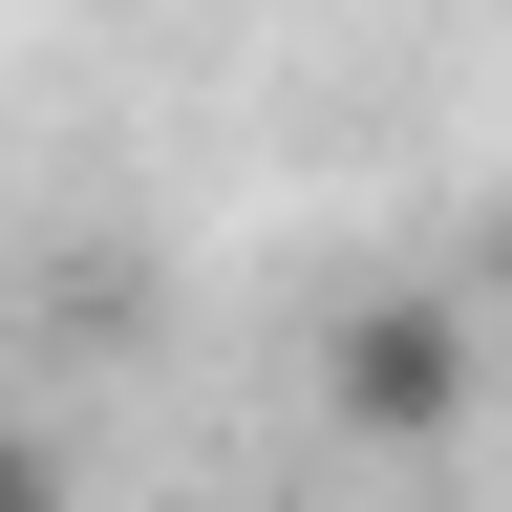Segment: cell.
Segmentation results:
<instances>
[{
  "instance_id": "2",
  "label": "cell",
  "mask_w": 512,
  "mask_h": 512,
  "mask_svg": "<svg viewBox=\"0 0 512 512\" xmlns=\"http://www.w3.org/2000/svg\"><path fill=\"white\" fill-rule=\"evenodd\" d=\"M0 512H86V448H64L43 406H0Z\"/></svg>"
},
{
  "instance_id": "1",
  "label": "cell",
  "mask_w": 512,
  "mask_h": 512,
  "mask_svg": "<svg viewBox=\"0 0 512 512\" xmlns=\"http://www.w3.org/2000/svg\"><path fill=\"white\" fill-rule=\"evenodd\" d=\"M320 427L342 448H470V299H427V278H384V299H342L320 320Z\"/></svg>"
},
{
  "instance_id": "3",
  "label": "cell",
  "mask_w": 512,
  "mask_h": 512,
  "mask_svg": "<svg viewBox=\"0 0 512 512\" xmlns=\"http://www.w3.org/2000/svg\"><path fill=\"white\" fill-rule=\"evenodd\" d=\"M491 320H512V214H491Z\"/></svg>"
}]
</instances>
